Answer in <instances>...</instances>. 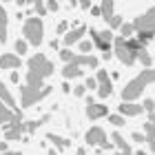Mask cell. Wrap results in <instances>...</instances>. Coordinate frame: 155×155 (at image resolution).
Returning a JSON list of instances; mask_svg holds the SVG:
<instances>
[{
    "label": "cell",
    "instance_id": "1",
    "mask_svg": "<svg viewBox=\"0 0 155 155\" xmlns=\"http://www.w3.org/2000/svg\"><path fill=\"white\" fill-rule=\"evenodd\" d=\"M27 84H31V87H38L42 89L45 87V78H49L53 73V64L47 60L45 53H36L31 55L29 62H27Z\"/></svg>",
    "mask_w": 155,
    "mask_h": 155
},
{
    "label": "cell",
    "instance_id": "2",
    "mask_svg": "<svg viewBox=\"0 0 155 155\" xmlns=\"http://www.w3.org/2000/svg\"><path fill=\"white\" fill-rule=\"evenodd\" d=\"M151 82H155V69L144 67V71L137 78H133L131 82H126V87L122 89V100H137L142 95V91L149 87Z\"/></svg>",
    "mask_w": 155,
    "mask_h": 155
},
{
    "label": "cell",
    "instance_id": "3",
    "mask_svg": "<svg viewBox=\"0 0 155 155\" xmlns=\"http://www.w3.org/2000/svg\"><path fill=\"white\" fill-rule=\"evenodd\" d=\"M22 33H25V40L29 42V45L33 47H38L42 45V33H45V25H42V20L40 16L38 18H27L25 20V25H22Z\"/></svg>",
    "mask_w": 155,
    "mask_h": 155
},
{
    "label": "cell",
    "instance_id": "4",
    "mask_svg": "<svg viewBox=\"0 0 155 155\" xmlns=\"http://www.w3.org/2000/svg\"><path fill=\"white\" fill-rule=\"evenodd\" d=\"M49 93H51V87H49V84H45L42 89L31 87V84L20 87V100H22V107H33V104H38L40 100H45Z\"/></svg>",
    "mask_w": 155,
    "mask_h": 155
},
{
    "label": "cell",
    "instance_id": "5",
    "mask_svg": "<svg viewBox=\"0 0 155 155\" xmlns=\"http://www.w3.org/2000/svg\"><path fill=\"white\" fill-rule=\"evenodd\" d=\"M113 53L117 55V60L122 62V64H126V67H133L137 62V55H135V51L129 47V42H126V38L124 36H117V38H113Z\"/></svg>",
    "mask_w": 155,
    "mask_h": 155
},
{
    "label": "cell",
    "instance_id": "6",
    "mask_svg": "<svg viewBox=\"0 0 155 155\" xmlns=\"http://www.w3.org/2000/svg\"><path fill=\"white\" fill-rule=\"evenodd\" d=\"M84 142H87L89 146H97L100 151H113V146H111L107 133H104V129H100V126L89 129L87 135H84Z\"/></svg>",
    "mask_w": 155,
    "mask_h": 155
},
{
    "label": "cell",
    "instance_id": "7",
    "mask_svg": "<svg viewBox=\"0 0 155 155\" xmlns=\"http://www.w3.org/2000/svg\"><path fill=\"white\" fill-rule=\"evenodd\" d=\"M60 58L64 60V62H75V64H80V67H91V69H97V67H100V60H97L95 55L73 53V51H69V49H62V51H60Z\"/></svg>",
    "mask_w": 155,
    "mask_h": 155
},
{
    "label": "cell",
    "instance_id": "8",
    "mask_svg": "<svg viewBox=\"0 0 155 155\" xmlns=\"http://www.w3.org/2000/svg\"><path fill=\"white\" fill-rule=\"evenodd\" d=\"M91 40H93V45L100 49V51H111V45H113V33L111 31H95L91 29Z\"/></svg>",
    "mask_w": 155,
    "mask_h": 155
},
{
    "label": "cell",
    "instance_id": "9",
    "mask_svg": "<svg viewBox=\"0 0 155 155\" xmlns=\"http://www.w3.org/2000/svg\"><path fill=\"white\" fill-rule=\"evenodd\" d=\"M133 27H135V31H155V7H151L146 13H142V16H137L135 20H133Z\"/></svg>",
    "mask_w": 155,
    "mask_h": 155
},
{
    "label": "cell",
    "instance_id": "10",
    "mask_svg": "<svg viewBox=\"0 0 155 155\" xmlns=\"http://www.w3.org/2000/svg\"><path fill=\"white\" fill-rule=\"evenodd\" d=\"M95 78H97V93H100V97H109L113 93V84L109 80V73L104 71V69H97Z\"/></svg>",
    "mask_w": 155,
    "mask_h": 155
},
{
    "label": "cell",
    "instance_id": "11",
    "mask_svg": "<svg viewBox=\"0 0 155 155\" xmlns=\"http://www.w3.org/2000/svg\"><path fill=\"white\" fill-rule=\"evenodd\" d=\"M120 113L126 115V117H137L144 113V104H135L133 100H124L120 104Z\"/></svg>",
    "mask_w": 155,
    "mask_h": 155
},
{
    "label": "cell",
    "instance_id": "12",
    "mask_svg": "<svg viewBox=\"0 0 155 155\" xmlns=\"http://www.w3.org/2000/svg\"><path fill=\"white\" fill-rule=\"evenodd\" d=\"M104 115H109V109L104 104H97V102H87V117L89 120H100Z\"/></svg>",
    "mask_w": 155,
    "mask_h": 155
},
{
    "label": "cell",
    "instance_id": "13",
    "mask_svg": "<svg viewBox=\"0 0 155 155\" xmlns=\"http://www.w3.org/2000/svg\"><path fill=\"white\" fill-rule=\"evenodd\" d=\"M20 55L18 53H2L0 55V69H18Z\"/></svg>",
    "mask_w": 155,
    "mask_h": 155
},
{
    "label": "cell",
    "instance_id": "14",
    "mask_svg": "<svg viewBox=\"0 0 155 155\" xmlns=\"http://www.w3.org/2000/svg\"><path fill=\"white\" fill-rule=\"evenodd\" d=\"M84 33H87V29H84L82 25H80V27H75V29H71L69 33H64V45H67V47H71V45H75V42H80Z\"/></svg>",
    "mask_w": 155,
    "mask_h": 155
},
{
    "label": "cell",
    "instance_id": "15",
    "mask_svg": "<svg viewBox=\"0 0 155 155\" xmlns=\"http://www.w3.org/2000/svg\"><path fill=\"white\" fill-rule=\"evenodd\" d=\"M144 135H146V144H149V151L155 153V122L149 120L144 122Z\"/></svg>",
    "mask_w": 155,
    "mask_h": 155
},
{
    "label": "cell",
    "instance_id": "16",
    "mask_svg": "<svg viewBox=\"0 0 155 155\" xmlns=\"http://www.w3.org/2000/svg\"><path fill=\"white\" fill-rule=\"evenodd\" d=\"M82 69H80V64H75V62H67V67L62 69V75L67 78V80H71V78H82Z\"/></svg>",
    "mask_w": 155,
    "mask_h": 155
},
{
    "label": "cell",
    "instance_id": "17",
    "mask_svg": "<svg viewBox=\"0 0 155 155\" xmlns=\"http://www.w3.org/2000/svg\"><path fill=\"white\" fill-rule=\"evenodd\" d=\"M0 100H2L5 104H9L11 109H16V113H20V109L16 107V100H13V95L9 93V89L2 84V80H0Z\"/></svg>",
    "mask_w": 155,
    "mask_h": 155
},
{
    "label": "cell",
    "instance_id": "18",
    "mask_svg": "<svg viewBox=\"0 0 155 155\" xmlns=\"http://www.w3.org/2000/svg\"><path fill=\"white\" fill-rule=\"evenodd\" d=\"M111 140H113V144H115L122 153H133V151H131V146L126 144V140H124L122 135H120V133H113V135H111Z\"/></svg>",
    "mask_w": 155,
    "mask_h": 155
},
{
    "label": "cell",
    "instance_id": "19",
    "mask_svg": "<svg viewBox=\"0 0 155 155\" xmlns=\"http://www.w3.org/2000/svg\"><path fill=\"white\" fill-rule=\"evenodd\" d=\"M47 120H49V115L40 117V120H31V122H25V131L31 135V133H36V131H38V126H42V124L47 122Z\"/></svg>",
    "mask_w": 155,
    "mask_h": 155
},
{
    "label": "cell",
    "instance_id": "20",
    "mask_svg": "<svg viewBox=\"0 0 155 155\" xmlns=\"http://www.w3.org/2000/svg\"><path fill=\"white\" fill-rule=\"evenodd\" d=\"M47 140H49V142H53V144L58 146L60 151H64V149H69V144H71V142H69V140H64V137H60V135H53V133H49V135H47Z\"/></svg>",
    "mask_w": 155,
    "mask_h": 155
},
{
    "label": "cell",
    "instance_id": "21",
    "mask_svg": "<svg viewBox=\"0 0 155 155\" xmlns=\"http://www.w3.org/2000/svg\"><path fill=\"white\" fill-rule=\"evenodd\" d=\"M0 42H7V11L0 7Z\"/></svg>",
    "mask_w": 155,
    "mask_h": 155
},
{
    "label": "cell",
    "instance_id": "22",
    "mask_svg": "<svg viewBox=\"0 0 155 155\" xmlns=\"http://www.w3.org/2000/svg\"><path fill=\"white\" fill-rule=\"evenodd\" d=\"M137 60L142 62L144 67H151L153 62H155V58H151V55H149V51H146V47H144V49H140V51H137Z\"/></svg>",
    "mask_w": 155,
    "mask_h": 155
},
{
    "label": "cell",
    "instance_id": "23",
    "mask_svg": "<svg viewBox=\"0 0 155 155\" xmlns=\"http://www.w3.org/2000/svg\"><path fill=\"white\" fill-rule=\"evenodd\" d=\"M102 18L109 20L111 16H113V0H102Z\"/></svg>",
    "mask_w": 155,
    "mask_h": 155
},
{
    "label": "cell",
    "instance_id": "24",
    "mask_svg": "<svg viewBox=\"0 0 155 155\" xmlns=\"http://www.w3.org/2000/svg\"><path fill=\"white\" fill-rule=\"evenodd\" d=\"M137 40L142 42V45H149L151 40H155V31H146V29L137 31Z\"/></svg>",
    "mask_w": 155,
    "mask_h": 155
},
{
    "label": "cell",
    "instance_id": "25",
    "mask_svg": "<svg viewBox=\"0 0 155 155\" xmlns=\"http://www.w3.org/2000/svg\"><path fill=\"white\" fill-rule=\"evenodd\" d=\"M120 33H122L124 38H131L133 33H135V27H133V22H122V27H120Z\"/></svg>",
    "mask_w": 155,
    "mask_h": 155
},
{
    "label": "cell",
    "instance_id": "26",
    "mask_svg": "<svg viewBox=\"0 0 155 155\" xmlns=\"http://www.w3.org/2000/svg\"><path fill=\"white\" fill-rule=\"evenodd\" d=\"M27 2H31L33 7H36L38 16H45V13L49 11V9H47V5H45V0H27Z\"/></svg>",
    "mask_w": 155,
    "mask_h": 155
},
{
    "label": "cell",
    "instance_id": "27",
    "mask_svg": "<svg viewBox=\"0 0 155 155\" xmlns=\"http://www.w3.org/2000/svg\"><path fill=\"white\" fill-rule=\"evenodd\" d=\"M122 22H124V20H122V16H115V13H113V16H111V18L107 20L109 29H120V27H122Z\"/></svg>",
    "mask_w": 155,
    "mask_h": 155
},
{
    "label": "cell",
    "instance_id": "28",
    "mask_svg": "<svg viewBox=\"0 0 155 155\" xmlns=\"http://www.w3.org/2000/svg\"><path fill=\"white\" fill-rule=\"evenodd\" d=\"M0 115H5V117H9V120H20V113H13V111H9L2 104V100H0Z\"/></svg>",
    "mask_w": 155,
    "mask_h": 155
},
{
    "label": "cell",
    "instance_id": "29",
    "mask_svg": "<svg viewBox=\"0 0 155 155\" xmlns=\"http://www.w3.org/2000/svg\"><path fill=\"white\" fill-rule=\"evenodd\" d=\"M109 122L113 126H124L126 124V115H122V113L120 115H109Z\"/></svg>",
    "mask_w": 155,
    "mask_h": 155
},
{
    "label": "cell",
    "instance_id": "30",
    "mask_svg": "<svg viewBox=\"0 0 155 155\" xmlns=\"http://www.w3.org/2000/svg\"><path fill=\"white\" fill-rule=\"evenodd\" d=\"M16 51H18V55L27 53V40H16Z\"/></svg>",
    "mask_w": 155,
    "mask_h": 155
},
{
    "label": "cell",
    "instance_id": "31",
    "mask_svg": "<svg viewBox=\"0 0 155 155\" xmlns=\"http://www.w3.org/2000/svg\"><path fill=\"white\" fill-rule=\"evenodd\" d=\"M47 9L49 11H58L60 9V2H58V0H47Z\"/></svg>",
    "mask_w": 155,
    "mask_h": 155
},
{
    "label": "cell",
    "instance_id": "32",
    "mask_svg": "<svg viewBox=\"0 0 155 155\" xmlns=\"http://www.w3.org/2000/svg\"><path fill=\"white\" fill-rule=\"evenodd\" d=\"M95 45H93V40H84V42H80V51H91V49H93Z\"/></svg>",
    "mask_w": 155,
    "mask_h": 155
},
{
    "label": "cell",
    "instance_id": "33",
    "mask_svg": "<svg viewBox=\"0 0 155 155\" xmlns=\"http://www.w3.org/2000/svg\"><path fill=\"white\" fill-rule=\"evenodd\" d=\"M84 87L87 89H95L97 87V78H87V80H84Z\"/></svg>",
    "mask_w": 155,
    "mask_h": 155
},
{
    "label": "cell",
    "instance_id": "34",
    "mask_svg": "<svg viewBox=\"0 0 155 155\" xmlns=\"http://www.w3.org/2000/svg\"><path fill=\"white\" fill-rule=\"evenodd\" d=\"M84 93H87V87H84V84L73 89V95H75V97H84Z\"/></svg>",
    "mask_w": 155,
    "mask_h": 155
},
{
    "label": "cell",
    "instance_id": "35",
    "mask_svg": "<svg viewBox=\"0 0 155 155\" xmlns=\"http://www.w3.org/2000/svg\"><path fill=\"white\" fill-rule=\"evenodd\" d=\"M144 111H146V113H153V111H155V102L153 100H144Z\"/></svg>",
    "mask_w": 155,
    "mask_h": 155
},
{
    "label": "cell",
    "instance_id": "36",
    "mask_svg": "<svg viewBox=\"0 0 155 155\" xmlns=\"http://www.w3.org/2000/svg\"><path fill=\"white\" fill-rule=\"evenodd\" d=\"M55 31H58V33H67V31H69V22H64V20H62V22L58 25V29H55Z\"/></svg>",
    "mask_w": 155,
    "mask_h": 155
},
{
    "label": "cell",
    "instance_id": "37",
    "mask_svg": "<svg viewBox=\"0 0 155 155\" xmlns=\"http://www.w3.org/2000/svg\"><path fill=\"white\" fill-rule=\"evenodd\" d=\"M131 137L135 140V142H146V135H142V133H133Z\"/></svg>",
    "mask_w": 155,
    "mask_h": 155
},
{
    "label": "cell",
    "instance_id": "38",
    "mask_svg": "<svg viewBox=\"0 0 155 155\" xmlns=\"http://www.w3.org/2000/svg\"><path fill=\"white\" fill-rule=\"evenodd\" d=\"M78 2H80L82 9H91V2H93V0H78Z\"/></svg>",
    "mask_w": 155,
    "mask_h": 155
},
{
    "label": "cell",
    "instance_id": "39",
    "mask_svg": "<svg viewBox=\"0 0 155 155\" xmlns=\"http://www.w3.org/2000/svg\"><path fill=\"white\" fill-rule=\"evenodd\" d=\"M91 13L93 16H102V7H91Z\"/></svg>",
    "mask_w": 155,
    "mask_h": 155
},
{
    "label": "cell",
    "instance_id": "40",
    "mask_svg": "<svg viewBox=\"0 0 155 155\" xmlns=\"http://www.w3.org/2000/svg\"><path fill=\"white\" fill-rule=\"evenodd\" d=\"M11 82H13V84H18V82H20V75H18V71H13V73H11Z\"/></svg>",
    "mask_w": 155,
    "mask_h": 155
},
{
    "label": "cell",
    "instance_id": "41",
    "mask_svg": "<svg viewBox=\"0 0 155 155\" xmlns=\"http://www.w3.org/2000/svg\"><path fill=\"white\" fill-rule=\"evenodd\" d=\"M102 58L104 60H111V58H113V51H102Z\"/></svg>",
    "mask_w": 155,
    "mask_h": 155
},
{
    "label": "cell",
    "instance_id": "42",
    "mask_svg": "<svg viewBox=\"0 0 155 155\" xmlns=\"http://www.w3.org/2000/svg\"><path fill=\"white\" fill-rule=\"evenodd\" d=\"M0 151H2V153L7 151V144H5V142H0Z\"/></svg>",
    "mask_w": 155,
    "mask_h": 155
},
{
    "label": "cell",
    "instance_id": "43",
    "mask_svg": "<svg viewBox=\"0 0 155 155\" xmlns=\"http://www.w3.org/2000/svg\"><path fill=\"white\" fill-rule=\"evenodd\" d=\"M16 2H18V5H20V7H22V5H25V2H27V0H16Z\"/></svg>",
    "mask_w": 155,
    "mask_h": 155
}]
</instances>
